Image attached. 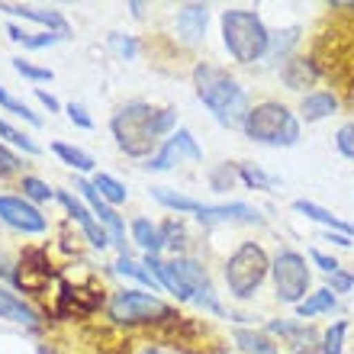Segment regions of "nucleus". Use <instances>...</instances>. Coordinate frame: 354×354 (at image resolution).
<instances>
[{
  "label": "nucleus",
  "instance_id": "nucleus-32",
  "mask_svg": "<svg viewBox=\"0 0 354 354\" xmlns=\"http://www.w3.org/2000/svg\"><path fill=\"white\" fill-rule=\"evenodd\" d=\"M335 145H338V151H342L345 158H354V122H348V126L338 129Z\"/></svg>",
  "mask_w": 354,
  "mask_h": 354
},
{
  "label": "nucleus",
  "instance_id": "nucleus-16",
  "mask_svg": "<svg viewBox=\"0 0 354 354\" xmlns=\"http://www.w3.org/2000/svg\"><path fill=\"white\" fill-rule=\"evenodd\" d=\"M0 319H10V322H23V326H36L39 313L32 306H26L23 299H17L13 293L0 290Z\"/></svg>",
  "mask_w": 354,
  "mask_h": 354
},
{
  "label": "nucleus",
  "instance_id": "nucleus-8",
  "mask_svg": "<svg viewBox=\"0 0 354 354\" xmlns=\"http://www.w3.org/2000/svg\"><path fill=\"white\" fill-rule=\"evenodd\" d=\"M0 219L19 232H46V216L23 196H0Z\"/></svg>",
  "mask_w": 354,
  "mask_h": 354
},
{
  "label": "nucleus",
  "instance_id": "nucleus-30",
  "mask_svg": "<svg viewBox=\"0 0 354 354\" xmlns=\"http://www.w3.org/2000/svg\"><path fill=\"white\" fill-rule=\"evenodd\" d=\"M23 194L32 196V200H52L55 190H52L48 184H42L39 177H23Z\"/></svg>",
  "mask_w": 354,
  "mask_h": 354
},
{
  "label": "nucleus",
  "instance_id": "nucleus-19",
  "mask_svg": "<svg viewBox=\"0 0 354 354\" xmlns=\"http://www.w3.org/2000/svg\"><path fill=\"white\" fill-rule=\"evenodd\" d=\"M132 239H136L149 254H155L161 248V229L151 225L149 219H136V223H132Z\"/></svg>",
  "mask_w": 354,
  "mask_h": 354
},
{
  "label": "nucleus",
  "instance_id": "nucleus-42",
  "mask_svg": "<svg viewBox=\"0 0 354 354\" xmlns=\"http://www.w3.org/2000/svg\"><path fill=\"white\" fill-rule=\"evenodd\" d=\"M36 93H39V100L46 103V106H48V110H52V113L58 110V100H55V97H52V93H48V91H36Z\"/></svg>",
  "mask_w": 354,
  "mask_h": 354
},
{
  "label": "nucleus",
  "instance_id": "nucleus-29",
  "mask_svg": "<svg viewBox=\"0 0 354 354\" xmlns=\"http://www.w3.org/2000/svg\"><path fill=\"white\" fill-rule=\"evenodd\" d=\"M116 270H120V274H129V277H136V280H142V283H149V287H158V280H151L149 270H142V264H136L132 258H126V254L116 261Z\"/></svg>",
  "mask_w": 354,
  "mask_h": 354
},
{
  "label": "nucleus",
  "instance_id": "nucleus-18",
  "mask_svg": "<svg viewBox=\"0 0 354 354\" xmlns=\"http://www.w3.org/2000/svg\"><path fill=\"white\" fill-rule=\"evenodd\" d=\"M283 81H287V87L299 91V87H306L316 81V68H313V62H306V58H290L287 68H283Z\"/></svg>",
  "mask_w": 354,
  "mask_h": 354
},
{
  "label": "nucleus",
  "instance_id": "nucleus-34",
  "mask_svg": "<svg viewBox=\"0 0 354 354\" xmlns=\"http://www.w3.org/2000/svg\"><path fill=\"white\" fill-rule=\"evenodd\" d=\"M342 338H345V322H338L326 332V354H342Z\"/></svg>",
  "mask_w": 354,
  "mask_h": 354
},
{
  "label": "nucleus",
  "instance_id": "nucleus-22",
  "mask_svg": "<svg viewBox=\"0 0 354 354\" xmlns=\"http://www.w3.org/2000/svg\"><path fill=\"white\" fill-rule=\"evenodd\" d=\"M93 187H97V194H100L106 203H126V196H129V190L110 174H97L93 177Z\"/></svg>",
  "mask_w": 354,
  "mask_h": 354
},
{
  "label": "nucleus",
  "instance_id": "nucleus-21",
  "mask_svg": "<svg viewBox=\"0 0 354 354\" xmlns=\"http://www.w3.org/2000/svg\"><path fill=\"white\" fill-rule=\"evenodd\" d=\"M52 151H55L58 158L65 161V165H71L75 171H93V158L87 155V151L75 149V145H65V142H55L52 145Z\"/></svg>",
  "mask_w": 354,
  "mask_h": 354
},
{
  "label": "nucleus",
  "instance_id": "nucleus-23",
  "mask_svg": "<svg viewBox=\"0 0 354 354\" xmlns=\"http://www.w3.org/2000/svg\"><path fill=\"white\" fill-rule=\"evenodd\" d=\"M151 196L158 200V203L171 206V209H177V213H196L203 203H196L194 196H180V194H171V190H165V187H155L151 190Z\"/></svg>",
  "mask_w": 354,
  "mask_h": 354
},
{
  "label": "nucleus",
  "instance_id": "nucleus-1",
  "mask_svg": "<svg viewBox=\"0 0 354 354\" xmlns=\"http://www.w3.org/2000/svg\"><path fill=\"white\" fill-rule=\"evenodd\" d=\"M171 126H174V110H151L149 103H126L110 122L116 145L132 158L151 155Z\"/></svg>",
  "mask_w": 354,
  "mask_h": 354
},
{
  "label": "nucleus",
  "instance_id": "nucleus-24",
  "mask_svg": "<svg viewBox=\"0 0 354 354\" xmlns=\"http://www.w3.org/2000/svg\"><path fill=\"white\" fill-rule=\"evenodd\" d=\"M332 306H335V293H332V290H319V293H313V297H306L299 303L297 313L306 319V316H316V313H326V309H332Z\"/></svg>",
  "mask_w": 354,
  "mask_h": 354
},
{
  "label": "nucleus",
  "instance_id": "nucleus-7",
  "mask_svg": "<svg viewBox=\"0 0 354 354\" xmlns=\"http://www.w3.org/2000/svg\"><path fill=\"white\" fill-rule=\"evenodd\" d=\"M274 290H277V299L283 303H303L309 290V268L306 258L297 252H280L277 261H274Z\"/></svg>",
  "mask_w": 354,
  "mask_h": 354
},
{
  "label": "nucleus",
  "instance_id": "nucleus-9",
  "mask_svg": "<svg viewBox=\"0 0 354 354\" xmlns=\"http://www.w3.org/2000/svg\"><path fill=\"white\" fill-rule=\"evenodd\" d=\"M77 190L87 196V203H91V209H93V219H97L100 225H106V235H110L116 245H126V225H122L120 213L97 194V187H93L91 180H77Z\"/></svg>",
  "mask_w": 354,
  "mask_h": 354
},
{
  "label": "nucleus",
  "instance_id": "nucleus-44",
  "mask_svg": "<svg viewBox=\"0 0 354 354\" xmlns=\"http://www.w3.org/2000/svg\"><path fill=\"white\" fill-rule=\"evenodd\" d=\"M142 354H161V351H158V348H149V351H142Z\"/></svg>",
  "mask_w": 354,
  "mask_h": 354
},
{
  "label": "nucleus",
  "instance_id": "nucleus-26",
  "mask_svg": "<svg viewBox=\"0 0 354 354\" xmlns=\"http://www.w3.org/2000/svg\"><path fill=\"white\" fill-rule=\"evenodd\" d=\"M235 342H239L245 351H252V354H277L274 351V345H270L264 335H254V332H245V328L235 332Z\"/></svg>",
  "mask_w": 354,
  "mask_h": 354
},
{
  "label": "nucleus",
  "instance_id": "nucleus-28",
  "mask_svg": "<svg viewBox=\"0 0 354 354\" xmlns=\"http://www.w3.org/2000/svg\"><path fill=\"white\" fill-rule=\"evenodd\" d=\"M0 106H7L10 113H17V116H23V120H29V122H32V126H39V122H42V120H39V116H36V113L29 110L26 103H19L17 97H10V93L3 91V87H0Z\"/></svg>",
  "mask_w": 354,
  "mask_h": 354
},
{
  "label": "nucleus",
  "instance_id": "nucleus-13",
  "mask_svg": "<svg viewBox=\"0 0 354 354\" xmlns=\"http://www.w3.org/2000/svg\"><path fill=\"white\" fill-rule=\"evenodd\" d=\"M58 200H62V206H65L68 213H71L77 223H81V229H84V235L91 239L93 248H106V245H110V235H106V229H103V225L93 219L91 209H87L81 200H75L71 194H58Z\"/></svg>",
  "mask_w": 354,
  "mask_h": 354
},
{
  "label": "nucleus",
  "instance_id": "nucleus-15",
  "mask_svg": "<svg viewBox=\"0 0 354 354\" xmlns=\"http://www.w3.org/2000/svg\"><path fill=\"white\" fill-rule=\"evenodd\" d=\"M335 110H338V97L335 93H328V91L306 93V97H303V106H299V113H303V120L306 122L326 120V116H332Z\"/></svg>",
  "mask_w": 354,
  "mask_h": 354
},
{
  "label": "nucleus",
  "instance_id": "nucleus-20",
  "mask_svg": "<svg viewBox=\"0 0 354 354\" xmlns=\"http://www.w3.org/2000/svg\"><path fill=\"white\" fill-rule=\"evenodd\" d=\"M0 10H7V13H13V17H23V19H36V23H48V26H55L58 32H65L68 29V23L58 13H42V10H32V7H13V3H3Z\"/></svg>",
  "mask_w": 354,
  "mask_h": 354
},
{
  "label": "nucleus",
  "instance_id": "nucleus-25",
  "mask_svg": "<svg viewBox=\"0 0 354 354\" xmlns=\"http://www.w3.org/2000/svg\"><path fill=\"white\" fill-rule=\"evenodd\" d=\"M297 39H299V29H287V32H277V36H270L268 52H264V55H268L270 62H277V58L287 55V48L293 46Z\"/></svg>",
  "mask_w": 354,
  "mask_h": 354
},
{
  "label": "nucleus",
  "instance_id": "nucleus-5",
  "mask_svg": "<svg viewBox=\"0 0 354 354\" xmlns=\"http://www.w3.org/2000/svg\"><path fill=\"white\" fill-rule=\"evenodd\" d=\"M268 268L270 264H268V254H264L261 245L245 242L242 248L229 258V264H225V283H229V290H232L239 299H248L254 290L264 283Z\"/></svg>",
  "mask_w": 354,
  "mask_h": 354
},
{
  "label": "nucleus",
  "instance_id": "nucleus-33",
  "mask_svg": "<svg viewBox=\"0 0 354 354\" xmlns=\"http://www.w3.org/2000/svg\"><path fill=\"white\" fill-rule=\"evenodd\" d=\"M180 242H184V225L180 223H165L161 225V245L180 248Z\"/></svg>",
  "mask_w": 354,
  "mask_h": 354
},
{
  "label": "nucleus",
  "instance_id": "nucleus-43",
  "mask_svg": "<svg viewBox=\"0 0 354 354\" xmlns=\"http://www.w3.org/2000/svg\"><path fill=\"white\" fill-rule=\"evenodd\" d=\"M328 242H335V245H345V248H348V245H351V239H348V235H342V232H335V235L328 232Z\"/></svg>",
  "mask_w": 354,
  "mask_h": 354
},
{
  "label": "nucleus",
  "instance_id": "nucleus-17",
  "mask_svg": "<svg viewBox=\"0 0 354 354\" xmlns=\"http://www.w3.org/2000/svg\"><path fill=\"white\" fill-rule=\"evenodd\" d=\"M297 213L309 216V219H316V223L328 225V229H335V232L348 235V239H351V232H354V229H351L348 223H342L338 216H332L328 209H322V206H316V203H309V200H297Z\"/></svg>",
  "mask_w": 354,
  "mask_h": 354
},
{
  "label": "nucleus",
  "instance_id": "nucleus-2",
  "mask_svg": "<svg viewBox=\"0 0 354 354\" xmlns=\"http://www.w3.org/2000/svg\"><path fill=\"white\" fill-rule=\"evenodd\" d=\"M194 84H196V97L213 110V116L223 126H245L248 120V97L245 91L239 87L235 77H229L223 68L216 65H196L194 71Z\"/></svg>",
  "mask_w": 354,
  "mask_h": 354
},
{
  "label": "nucleus",
  "instance_id": "nucleus-14",
  "mask_svg": "<svg viewBox=\"0 0 354 354\" xmlns=\"http://www.w3.org/2000/svg\"><path fill=\"white\" fill-rule=\"evenodd\" d=\"M206 17H209V7L203 3H187L180 13H177V29L187 42H200L206 32Z\"/></svg>",
  "mask_w": 354,
  "mask_h": 354
},
{
  "label": "nucleus",
  "instance_id": "nucleus-37",
  "mask_svg": "<svg viewBox=\"0 0 354 354\" xmlns=\"http://www.w3.org/2000/svg\"><path fill=\"white\" fill-rule=\"evenodd\" d=\"M110 46L120 52L122 58H136L139 55V46L132 42V39H122V36H110Z\"/></svg>",
  "mask_w": 354,
  "mask_h": 354
},
{
  "label": "nucleus",
  "instance_id": "nucleus-4",
  "mask_svg": "<svg viewBox=\"0 0 354 354\" xmlns=\"http://www.w3.org/2000/svg\"><path fill=\"white\" fill-rule=\"evenodd\" d=\"M248 139L264 142V145H293L299 139V122L283 103H258L248 110V120L242 126Z\"/></svg>",
  "mask_w": 354,
  "mask_h": 354
},
{
  "label": "nucleus",
  "instance_id": "nucleus-11",
  "mask_svg": "<svg viewBox=\"0 0 354 354\" xmlns=\"http://www.w3.org/2000/svg\"><path fill=\"white\" fill-rule=\"evenodd\" d=\"M13 277H17V283L23 290H29V293L42 290L48 283V277H52V264H48L46 252H39V248L23 252V258H19V270L13 274Z\"/></svg>",
  "mask_w": 354,
  "mask_h": 354
},
{
  "label": "nucleus",
  "instance_id": "nucleus-45",
  "mask_svg": "<svg viewBox=\"0 0 354 354\" xmlns=\"http://www.w3.org/2000/svg\"><path fill=\"white\" fill-rule=\"evenodd\" d=\"M299 354H306V351H299Z\"/></svg>",
  "mask_w": 354,
  "mask_h": 354
},
{
  "label": "nucleus",
  "instance_id": "nucleus-6",
  "mask_svg": "<svg viewBox=\"0 0 354 354\" xmlns=\"http://www.w3.org/2000/svg\"><path fill=\"white\" fill-rule=\"evenodd\" d=\"M171 309L151 293L142 290H120L110 299V319L126 322V326H139V322H155V319H168Z\"/></svg>",
  "mask_w": 354,
  "mask_h": 354
},
{
  "label": "nucleus",
  "instance_id": "nucleus-3",
  "mask_svg": "<svg viewBox=\"0 0 354 354\" xmlns=\"http://www.w3.org/2000/svg\"><path fill=\"white\" fill-rule=\"evenodd\" d=\"M223 42L235 62L252 65V62L264 58L270 32L264 29L261 17H258L254 10H225L223 13Z\"/></svg>",
  "mask_w": 354,
  "mask_h": 354
},
{
  "label": "nucleus",
  "instance_id": "nucleus-41",
  "mask_svg": "<svg viewBox=\"0 0 354 354\" xmlns=\"http://www.w3.org/2000/svg\"><path fill=\"white\" fill-rule=\"evenodd\" d=\"M313 261H316L319 268L326 270V274H335V270H338V261H335V258H328V254H322V252H313Z\"/></svg>",
  "mask_w": 354,
  "mask_h": 354
},
{
  "label": "nucleus",
  "instance_id": "nucleus-35",
  "mask_svg": "<svg viewBox=\"0 0 354 354\" xmlns=\"http://www.w3.org/2000/svg\"><path fill=\"white\" fill-rule=\"evenodd\" d=\"M242 180L248 187H258V190H268V187H270V177L261 174L258 168H252V165H242Z\"/></svg>",
  "mask_w": 354,
  "mask_h": 354
},
{
  "label": "nucleus",
  "instance_id": "nucleus-12",
  "mask_svg": "<svg viewBox=\"0 0 354 354\" xmlns=\"http://www.w3.org/2000/svg\"><path fill=\"white\" fill-rule=\"evenodd\" d=\"M196 219L203 225L213 223H261V213L248 203H223V206H200Z\"/></svg>",
  "mask_w": 354,
  "mask_h": 354
},
{
  "label": "nucleus",
  "instance_id": "nucleus-36",
  "mask_svg": "<svg viewBox=\"0 0 354 354\" xmlns=\"http://www.w3.org/2000/svg\"><path fill=\"white\" fill-rule=\"evenodd\" d=\"M19 168H23V161H19L13 151H7L0 145V174H17Z\"/></svg>",
  "mask_w": 354,
  "mask_h": 354
},
{
  "label": "nucleus",
  "instance_id": "nucleus-39",
  "mask_svg": "<svg viewBox=\"0 0 354 354\" xmlns=\"http://www.w3.org/2000/svg\"><path fill=\"white\" fill-rule=\"evenodd\" d=\"M354 287V277L351 274H342V270H335L332 274V293H345V290Z\"/></svg>",
  "mask_w": 354,
  "mask_h": 354
},
{
  "label": "nucleus",
  "instance_id": "nucleus-27",
  "mask_svg": "<svg viewBox=\"0 0 354 354\" xmlns=\"http://www.w3.org/2000/svg\"><path fill=\"white\" fill-rule=\"evenodd\" d=\"M0 136H3L7 142H13V145H19L23 151H29V155H39V145H36V142L29 139V136H23L19 129H13V126H10V122H3V120H0Z\"/></svg>",
  "mask_w": 354,
  "mask_h": 354
},
{
  "label": "nucleus",
  "instance_id": "nucleus-40",
  "mask_svg": "<svg viewBox=\"0 0 354 354\" xmlns=\"http://www.w3.org/2000/svg\"><path fill=\"white\" fill-rule=\"evenodd\" d=\"M68 116L77 122V126H84V129H93V122H91V116L84 113V106H77V103H71L68 106Z\"/></svg>",
  "mask_w": 354,
  "mask_h": 354
},
{
  "label": "nucleus",
  "instance_id": "nucleus-38",
  "mask_svg": "<svg viewBox=\"0 0 354 354\" xmlns=\"http://www.w3.org/2000/svg\"><path fill=\"white\" fill-rule=\"evenodd\" d=\"M58 39H62L58 32H39V36H26V39H23V46H26V48H46V46H55Z\"/></svg>",
  "mask_w": 354,
  "mask_h": 354
},
{
  "label": "nucleus",
  "instance_id": "nucleus-31",
  "mask_svg": "<svg viewBox=\"0 0 354 354\" xmlns=\"http://www.w3.org/2000/svg\"><path fill=\"white\" fill-rule=\"evenodd\" d=\"M13 68H17L23 77H29V81H52V71H48V68H36V65H29V62H23V58H13Z\"/></svg>",
  "mask_w": 354,
  "mask_h": 354
},
{
  "label": "nucleus",
  "instance_id": "nucleus-10",
  "mask_svg": "<svg viewBox=\"0 0 354 354\" xmlns=\"http://www.w3.org/2000/svg\"><path fill=\"white\" fill-rule=\"evenodd\" d=\"M190 158V161H203V151H200V145L194 142V136L187 129H177L174 136H171L168 142H165V149L155 155V158L149 161V168H155V171H168L174 161H180V158Z\"/></svg>",
  "mask_w": 354,
  "mask_h": 354
}]
</instances>
